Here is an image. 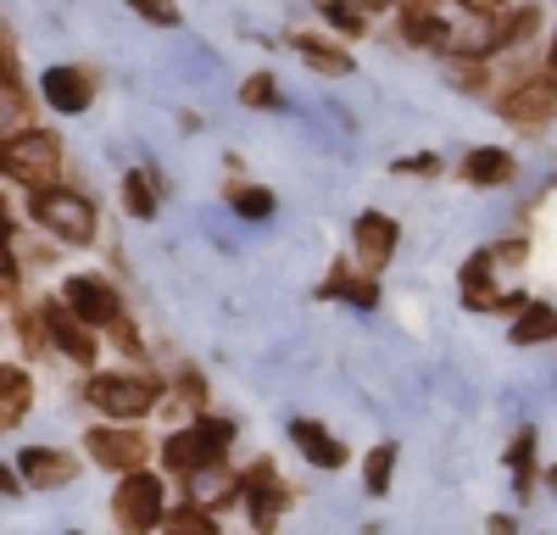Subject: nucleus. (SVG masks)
Masks as SVG:
<instances>
[{"label": "nucleus", "mask_w": 557, "mask_h": 535, "mask_svg": "<svg viewBox=\"0 0 557 535\" xmlns=\"http://www.w3.org/2000/svg\"><path fill=\"white\" fill-rule=\"evenodd\" d=\"M168 535H218V524H212V513L207 508H178L173 519H168Z\"/></svg>", "instance_id": "bb28decb"}, {"label": "nucleus", "mask_w": 557, "mask_h": 535, "mask_svg": "<svg viewBox=\"0 0 557 535\" xmlns=\"http://www.w3.org/2000/svg\"><path fill=\"white\" fill-rule=\"evenodd\" d=\"M0 73H12V39L0 34Z\"/></svg>", "instance_id": "e433bc0d"}, {"label": "nucleus", "mask_w": 557, "mask_h": 535, "mask_svg": "<svg viewBox=\"0 0 557 535\" xmlns=\"http://www.w3.org/2000/svg\"><path fill=\"white\" fill-rule=\"evenodd\" d=\"M162 463H168L178 480H190V474L218 469L223 458L207 446V435H201V430H178V435H168V440H162Z\"/></svg>", "instance_id": "f8f14e48"}, {"label": "nucleus", "mask_w": 557, "mask_h": 535, "mask_svg": "<svg viewBox=\"0 0 557 535\" xmlns=\"http://www.w3.org/2000/svg\"><path fill=\"white\" fill-rule=\"evenodd\" d=\"M462 178H469V185H480V190L513 185V178H519V162L507 157V151H496V146H480V151L462 157Z\"/></svg>", "instance_id": "dca6fc26"}, {"label": "nucleus", "mask_w": 557, "mask_h": 535, "mask_svg": "<svg viewBox=\"0 0 557 535\" xmlns=\"http://www.w3.org/2000/svg\"><path fill=\"white\" fill-rule=\"evenodd\" d=\"M0 235H12V223H7V207H0Z\"/></svg>", "instance_id": "ea45409f"}, {"label": "nucleus", "mask_w": 557, "mask_h": 535, "mask_svg": "<svg viewBox=\"0 0 557 535\" xmlns=\"http://www.w3.org/2000/svg\"><path fill=\"white\" fill-rule=\"evenodd\" d=\"M0 497H17V474L7 463H0Z\"/></svg>", "instance_id": "c9c22d12"}, {"label": "nucleus", "mask_w": 557, "mask_h": 535, "mask_svg": "<svg viewBox=\"0 0 557 535\" xmlns=\"http://www.w3.org/2000/svg\"><path fill=\"white\" fill-rule=\"evenodd\" d=\"M84 446H89V458H96L101 469H112V474H134L139 463H146V452H151V446L139 440V430H123V424H101V430H89V435H84Z\"/></svg>", "instance_id": "1a4fd4ad"}, {"label": "nucleus", "mask_w": 557, "mask_h": 535, "mask_svg": "<svg viewBox=\"0 0 557 535\" xmlns=\"http://www.w3.org/2000/svg\"><path fill=\"white\" fill-rule=\"evenodd\" d=\"M318 296H346V301L362 307V312H368V307H380V285H374V279H351V274H346V262H335V274L323 279Z\"/></svg>", "instance_id": "5701e85b"}, {"label": "nucleus", "mask_w": 557, "mask_h": 535, "mask_svg": "<svg viewBox=\"0 0 557 535\" xmlns=\"http://www.w3.org/2000/svg\"><path fill=\"white\" fill-rule=\"evenodd\" d=\"M396 240H401V229H396L385 212H357V223H351V246H357L362 274H380V268L391 262V251H396Z\"/></svg>", "instance_id": "9b49d317"}, {"label": "nucleus", "mask_w": 557, "mask_h": 535, "mask_svg": "<svg viewBox=\"0 0 557 535\" xmlns=\"http://www.w3.org/2000/svg\"><path fill=\"white\" fill-rule=\"evenodd\" d=\"M84 401L101 408L107 419H117V424H134V419H146L157 408V385L139 380V374H96L84 385Z\"/></svg>", "instance_id": "39448f33"}, {"label": "nucleus", "mask_w": 557, "mask_h": 535, "mask_svg": "<svg viewBox=\"0 0 557 535\" xmlns=\"http://www.w3.org/2000/svg\"><path fill=\"white\" fill-rule=\"evenodd\" d=\"M28 401H34V380L12 363H0V430H12L28 413Z\"/></svg>", "instance_id": "f3484780"}, {"label": "nucleus", "mask_w": 557, "mask_h": 535, "mask_svg": "<svg viewBox=\"0 0 557 535\" xmlns=\"http://www.w3.org/2000/svg\"><path fill=\"white\" fill-rule=\"evenodd\" d=\"M128 12L146 17V23H157V28H173V23H178V7H173V0H128Z\"/></svg>", "instance_id": "7c9ffc66"}, {"label": "nucleus", "mask_w": 557, "mask_h": 535, "mask_svg": "<svg viewBox=\"0 0 557 535\" xmlns=\"http://www.w3.org/2000/svg\"><path fill=\"white\" fill-rule=\"evenodd\" d=\"M23 123H28V89L12 73H0V140L23 134Z\"/></svg>", "instance_id": "4be33fe9"}, {"label": "nucleus", "mask_w": 557, "mask_h": 535, "mask_svg": "<svg viewBox=\"0 0 557 535\" xmlns=\"http://www.w3.org/2000/svg\"><path fill=\"white\" fill-rule=\"evenodd\" d=\"M323 17H330L341 34H351V39L368 28V12H362V7H346V0H323Z\"/></svg>", "instance_id": "c85d7f7f"}, {"label": "nucleus", "mask_w": 557, "mask_h": 535, "mask_svg": "<svg viewBox=\"0 0 557 535\" xmlns=\"http://www.w3.org/2000/svg\"><path fill=\"white\" fill-rule=\"evenodd\" d=\"M39 329L62 357H73V363H96V329H89L67 301H45L39 307Z\"/></svg>", "instance_id": "423d86ee"}, {"label": "nucleus", "mask_w": 557, "mask_h": 535, "mask_svg": "<svg viewBox=\"0 0 557 535\" xmlns=\"http://www.w3.org/2000/svg\"><path fill=\"white\" fill-rule=\"evenodd\" d=\"M407 7H412V12H430V7H435V0H407Z\"/></svg>", "instance_id": "58836bf2"}, {"label": "nucleus", "mask_w": 557, "mask_h": 535, "mask_svg": "<svg viewBox=\"0 0 557 535\" xmlns=\"http://www.w3.org/2000/svg\"><path fill=\"white\" fill-rule=\"evenodd\" d=\"M7 240H12V235H0V290H7V285L17 279V262H12V251H7Z\"/></svg>", "instance_id": "2f4dec72"}, {"label": "nucleus", "mask_w": 557, "mask_h": 535, "mask_svg": "<svg viewBox=\"0 0 557 535\" xmlns=\"http://www.w3.org/2000/svg\"><path fill=\"white\" fill-rule=\"evenodd\" d=\"M301 45V62L312 73H330V78H346L351 73V51H335L330 39H296Z\"/></svg>", "instance_id": "b1692460"}, {"label": "nucleus", "mask_w": 557, "mask_h": 535, "mask_svg": "<svg viewBox=\"0 0 557 535\" xmlns=\"http://www.w3.org/2000/svg\"><path fill=\"white\" fill-rule=\"evenodd\" d=\"M380 7H396V0H362V12H380Z\"/></svg>", "instance_id": "4c0bfd02"}, {"label": "nucleus", "mask_w": 557, "mask_h": 535, "mask_svg": "<svg viewBox=\"0 0 557 535\" xmlns=\"http://www.w3.org/2000/svg\"><path fill=\"white\" fill-rule=\"evenodd\" d=\"M17 474H23L34 490H62V485L78 474V458L57 452V446H28V452L17 458Z\"/></svg>", "instance_id": "ddd939ff"}, {"label": "nucleus", "mask_w": 557, "mask_h": 535, "mask_svg": "<svg viewBox=\"0 0 557 535\" xmlns=\"http://www.w3.org/2000/svg\"><path fill=\"white\" fill-rule=\"evenodd\" d=\"M485 535H519V524H513V513H491V524H485Z\"/></svg>", "instance_id": "72a5a7b5"}, {"label": "nucleus", "mask_w": 557, "mask_h": 535, "mask_svg": "<svg viewBox=\"0 0 557 535\" xmlns=\"http://www.w3.org/2000/svg\"><path fill=\"white\" fill-rule=\"evenodd\" d=\"M123 207L134 217H151L157 212V185H151V173H123Z\"/></svg>", "instance_id": "a878e982"}, {"label": "nucleus", "mask_w": 557, "mask_h": 535, "mask_svg": "<svg viewBox=\"0 0 557 535\" xmlns=\"http://www.w3.org/2000/svg\"><path fill=\"white\" fill-rule=\"evenodd\" d=\"M0 173L17 178V185H28V190H45L62 173V140L45 134V128L12 134V140H0Z\"/></svg>", "instance_id": "f257e3e1"}, {"label": "nucleus", "mask_w": 557, "mask_h": 535, "mask_svg": "<svg viewBox=\"0 0 557 535\" xmlns=\"http://www.w3.org/2000/svg\"><path fill=\"white\" fill-rule=\"evenodd\" d=\"M39 89H45V101H51L57 112H84L89 107V73H78V67H45V78H39Z\"/></svg>", "instance_id": "2eb2a0df"}, {"label": "nucleus", "mask_w": 557, "mask_h": 535, "mask_svg": "<svg viewBox=\"0 0 557 535\" xmlns=\"http://www.w3.org/2000/svg\"><path fill=\"white\" fill-rule=\"evenodd\" d=\"M530 463H535V430H519L513 446H507V469H513V480H519V502L535 497V474H530Z\"/></svg>", "instance_id": "393cba45"}, {"label": "nucleus", "mask_w": 557, "mask_h": 535, "mask_svg": "<svg viewBox=\"0 0 557 535\" xmlns=\"http://www.w3.org/2000/svg\"><path fill=\"white\" fill-rule=\"evenodd\" d=\"M228 207H235L240 217H251V223L273 217V196L268 190H228Z\"/></svg>", "instance_id": "cd10ccee"}, {"label": "nucleus", "mask_w": 557, "mask_h": 535, "mask_svg": "<svg viewBox=\"0 0 557 535\" xmlns=\"http://www.w3.org/2000/svg\"><path fill=\"white\" fill-rule=\"evenodd\" d=\"M240 101H246V107H278V84H273V73H251L246 89H240Z\"/></svg>", "instance_id": "c756f323"}, {"label": "nucleus", "mask_w": 557, "mask_h": 535, "mask_svg": "<svg viewBox=\"0 0 557 535\" xmlns=\"http://www.w3.org/2000/svg\"><path fill=\"white\" fill-rule=\"evenodd\" d=\"M162 508H168L162 480H157V474H146V469L123 474V485L112 490V519H117V530H123V535H151V530L162 524Z\"/></svg>", "instance_id": "20e7f679"}, {"label": "nucleus", "mask_w": 557, "mask_h": 535, "mask_svg": "<svg viewBox=\"0 0 557 535\" xmlns=\"http://www.w3.org/2000/svg\"><path fill=\"white\" fill-rule=\"evenodd\" d=\"M552 490H557V469H552Z\"/></svg>", "instance_id": "a19ab883"}, {"label": "nucleus", "mask_w": 557, "mask_h": 535, "mask_svg": "<svg viewBox=\"0 0 557 535\" xmlns=\"http://www.w3.org/2000/svg\"><path fill=\"white\" fill-rule=\"evenodd\" d=\"M62 301L78 312V319L89 324V329H96V324H117L123 319V301H117V290L107 285V279H89V274H78V279H67L62 285Z\"/></svg>", "instance_id": "9d476101"}, {"label": "nucleus", "mask_w": 557, "mask_h": 535, "mask_svg": "<svg viewBox=\"0 0 557 535\" xmlns=\"http://www.w3.org/2000/svg\"><path fill=\"white\" fill-rule=\"evenodd\" d=\"M401 39L407 45H418V51H446V39H451V28H446V17H435V12H401Z\"/></svg>", "instance_id": "6ab92c4d"}, {"label": "nucleus", "mask_w": 557, "mask_h": 535, "mask_svg": "<svg viewBox=\"0 0 557 535\" xmlns=\"http://www.w3.org/2000/svg\"><path fill=\"white\" fill-rule=\"evenodd\" d=\"M535 7H519V12H496L491 17V34H485V45H480V51L491 57V51H507V45H519L524 34H535Z\"/></svg>", "instance_id": "a211bd4d"}, {"label": "nucleus", "mask_w": 557, "mask_h": 535, "mask_svg": "<svg viewBox=\"0 0 557 535\" xmlns=\"http://www.w3.org/2000/svg\"><path fill=\"white\" fill-rule=\"evenodd\" d=\"M28 212H34V223H45V229H51L57 240H67V246H89V240H96V201L67 190V185L34 190Z\"/></svg>", "instance_id": "f03ea898"}, {"label": "nucleus", "mask_w": 557, "mask_h": 535, "mask_svg": "<svg viewBox=\"0 0 557 535\" xmlns=\"http://www.w3.org/2000/svg\"><path fill=\"white\" fill-rule=\"evenodd\" d=\"M290 440H296V452L307 458V463H318V469H346V446L323 430V424H312V419H296L290 424Z\"/></svg>", "instance_id": "4468645a"}, {"label": "nucleus", "mask_w": 557, "mask_h": 535, "mask_svg": "<svg viewBox=\"0 0 557 535\" xmlns=\"http://www.w3.org/2000/svg\"><path fill=\"white\" fill-rule=\"evenodd\" d=\"M396 458H401V446H396V440H380L374 452L362 458V490H368V497H385V490H391Z\"/></svg>", "instance_id": "412c9836"}, {"label": "nucleus", "mask_w": 557, "mask_h": 535, "mask_svg": "<svg viewBox=\"0 0 557 535\" xmlns=\"http://www.w3.org/2000/svg\"><path fill=\"white\" fill-rule=\"evenodd\" d=\"M496 112L519 128H546L552 112H557V73L552 67H535V73H519L513 84L496 96Z\"/></svg>", "instance_id": "7ed1b4c3"}, {"label": "nucleus", "mask_w": 557, "mask_h": 535, "mask_svg": "<svg viewBox=\"0 0 557 535\" xmlns=\"http://www.w3.org/2000/svg\"><path fill=\"white\" fill-rule=\"evenodd\" d=\"M396 173H441V162H435V157H401Z\"/></svg>", "instance_id": "473e14b6"}, {"label": "nucleus", "mask_w": 557, "mask_h": 535, "mask_svg": "<svg viewBox=\"0 0 557 535\" xmlns=\"http://www.w3.org/2000/svg\"><path fill=\"white\" fill-rule=\"evenodd\" d=\"M462 7L480 12V17H496V12H502V0H462Z\"/></svg>", "instance_id": "f704fd0d"}, {"label": "nucleus", "mask_w": 557, "mask_h": 535, "mask_svg": "<svg viewBox=\"0 0 557 535\" xmlns=\"http://www.w3.org/2000/svg\"><path fill=\"white\" fill-rule=\"evenodd\" d=\"M491 268H496V251H474L469 262H462V301H469L474 312H524L530 301L519 290H496L491 285Z\"/></svg>", "instance_id": "6e6552de"}, {"label": "nucleus", "mask_w": 557, "mask_h": 535, "mask_svg": "<svg viewBox=\"0 0 557 535\" xmlns=\"http://www.w3.org/2000/svg\"><path fill=\"white\" fill-rule=\"evenodd\" d=\"M552 335H557V307H546V301L524 307L519 319H513V329H507V340H513V346H541Z\"/></svg>", "instance_id": "aec40b11"}, {"label": "nucleus", "mask_w": 557, "mask_h": 535, "mask_svg": "<svg viewBox=\"0 0 557 535\" xmlns=\"http://www.w3.org/2000/svg\"><path fill=\"white\" fill-rule=\"evenodd\" d=\"M240 497H246V508H251V524L268 535V530L278 524V508L290 502V490H285V480H278V469H273L268 458H257V463L240 474Z\"/></svg>", "instance_id": "0eeeda50"}]
</instances>
